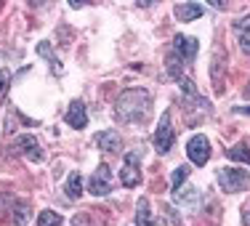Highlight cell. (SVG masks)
<instances>
[{
	"label": "cell",
	"instance_id": "obj_17",
	"mask_svg": "<svg viewBox=\"0 0 250 226\" xmlns=\"http://www.w3.org/2000/svg\"><path fill=\"white\" fill-rule=\"evenodd\" d=\"M38 226H62V216L53 210H43L38 213Z\"/></svg>",
	"mask_w": 250,
	"mask_h": 226
},
{
	"label": "cell",
	"instance_id": "obj_18",
	"mask_svg": "<svg viewBox=\"0 0 250 226\" xmlns=\"http://www.w3.org/2000/svg\"><path fill=\"white\" fill-rule=\"evenodd\" d=\"M229 157L231 160H240V163H248L250 165V149L245 144H237V146H231L229 149Z\"/></svg>",
	"mask_w": 250,
	"mask_h": 226
},
{
	"label": "cell",
	"instance_id": "obj_12",
	"mask_svg": "<svg viewBox=\"0 0 250 226\" xmlns=\"http://www.w3.org/2000/svg\"><path fill=\"white\" fill-rule=\"evenodd\" d=\"M99 146H101L104 152H109V154L120 152V146H123L120 133H117V130H104V133L99 136Z\"/></svg>",
	"mask_w": 250,
	"mask_h": 226
},
{
	"label": "cell",
	"instance_id": "obj_24",
	"mask_svg": "<svg viewBox=\"0 0 250 226\" xmlns=\"http://www.w3.org/2000/svg\"><path fill=\"white\" fill-rule=\"evenodd\" d=\"M85 224H88V221H85V218H83V216H77L75 221H72V226H85Z\"/></svg>",
	"mask_w": 250,
	"mask_h": 226
},
{
	"label": "cell",
	"instance_id": "obj_1",
	"mask_svg": "<svg viewBox=\"0 0 250 226\" xmlns=\"http://www.w3.org/2000/svg\"><path fill=\"white\" fill-rule=\"evenodd\" d=\"M152 112V96L141 88H128L117 99V120L120 123H144Z\"/></svg>",
	"mask_w": 250,
	"mask_h": 226
},
{
	"label": "cell",
	"instance_id": "obj_21",
	"mask_svg": "<svg viewBox=\"0 0 250 226\" xmlns=\"http://www.w3.org/2000/svg\"><path fill=\"white\" fill-rule=\"evenodd\" d=\"M14 221H16V226H27V221H29V207L21 202L19 207H14Z\"/></svg>",
	"mask_w": 250,
	"mask_h": 226
},
{
	"label": "cell",
	"instance_id": "obj_5",
	"mask_svg": "<svg viewBox=\"0 0 250 226\" xmlns=\"http://www.w3.org/2000/svg\"><path fill=\"white\" fill-rule=\"evenodd\" d=\"M187 157L192 160L194 165H205L208 160H210V141H208L202 133L192 136L189 144H187Z\"/></svg>",
	"mask_w": 250,
	"mask_h": 226
},
{
	"label": "cell",
	"instance_id": "obj_2",
	"mask_svg": "<svg viewBox=\"0 0 250 226\" xmlns=\"http://www.w3.org/2000/svg\"><path fill=\"white\" fill-rule=\"evenodd\" d=\"M218 184H221V189L229 194L245 192L250 186V173L248 170H237V168H221L218 170Z\"/></svg>",
	"mask_w": 250,
	"mask_h": 226
},
{
	"label": "cell",
	"instance_id": "obj_13",
	"mask_svg": "<svg viewBox=\"0 0 250 226\" xmlns=\"http://www.w3.org/2000/svg\"><path fill=\"white\" fill-rule=\"evenodd\" d=\"M173 200L178 202V205L194 210V207H197V202H200V189H178V192L173 194Z\"/></svg>",
	"mask_w": 250,
	"mask_h": 226
},
{
	"label": "cell",
	"instance_id": "obj_9",
	"mask_svg": "<svg viewBox=\"0 0 250 226\" xmlns=\"http://www.w3.org/2000/svg\"><path fill=\"white\" fill-rule=\"evenodd\" d=\"M231 29H234V38H237V43H240V51L250 53V16L237 19L234 24H231Z\"/></svg>",
	"mask_w": 250,
	"mask_h": 226
},
{
	"label": "cell",
	"instance_id": "obj_14",
	"mask_svg": "<svg viewBox=\"0 0 250 226\" xmlns=\"http://www.w3.org/2000/svg\"><path fill=\"white\" fill-rule=\"evenodd\" d=\"M176 16H178V21H194V19H200V16H202V5H197V3H181V5H176Z\"/></svg>",
	"mask_w": 250,
	"mask_h": 226
},
{
	"label": "cell",
	"instance_id": "obj_19",
	"mask_svg": "<svg viewBox=\"0 0 250 226\" xmlns=\"http://www.w3.org/2000/svg\"><path fill=\"white\" fill-rule=\"evenodd\" d=\"M181 62H184V59L178 56L176 51L168 56V75H170V77H178V75H181Z\"/></svg>",
	"mask_w": 250,
	"mask_h": 226
},
{
	"label": "cell",
	"instance_id": "obj_3",
	"mask_svg": "<svg viewBox=\"0 0 250 226\" xmlns=\"http://www.w3.org/2000/svg\"><path fill=\"white\" fill-rule=\"evenodd\" d=\"M120 181L123 186H139L141 184V160H139V152H128L123 160V170H120Z\"/></svg>",
	"mask_w": 250,
	"mask_h": 226
},
{
	"label": "cell",
	"instance_id": "obj_11",
	"mask_svg": "<svg viewBox=\"0 0 250 226\" xmlns=\"http://www.w3.org/2000/svg\"><path fill=\"white\" fill-rule=\"evenodd\" d=\"M67 123L72 128H85L88 125V112H85V104H83V101H72V104H69Z\"/></svg>",
	"mask_w": 250,
	"mask_h": 226
},
{
	"label": "cell",
	"instance_id": "obj_10",
	"mask_svg": "<svg viewBox=\"0 0 250 226\" xmlns=\"http://www.w3.org/2000/svg\"><path fill=\"white\" fill-rule=\"evenodd\" d=\"M136 224L139 226H165V218H154L149 210V202L139 200V205H136Z\"/></svg>",
	"mask_w": 250,
	"mask_h": 226
},
{
	"label": "cell",
	"instance_id": "obj_16",
	"mask_svg": "<svg viewBox=\"0 0 250 226\" xmlns=\"http://www.w3.org/2000/svg\"><path fill=\"white\" fill-rule=\"evenodd\" d=\"M38 56L48 59V64H51L53 72H62V67H59V59L53 56V51H51V45H48V43H38Z\"/></svg>",
	"mask_w": 250,
	"mask_h": 226
},
{
	"label": "cell",
	"instance_id": "obj_15",
	"mask_svg": "<svg viewBox=\"0 0 250 226\" xmlns=\"http://www.w3.org/2000/svg\"><path fill=\"white\" fill-rule=\"evenodd\" d=\"M64 189H67V197H69V200H77V197L83 194V176L77 173V170H75V173H69L67 186H64Z\"/></svg>",
	"mask_w": 250,
	"mask_h": 226
},
{
	"label": "cell",
	"instance_id": "obj_23",
	"mask_svg": "<svg viewBox=\"0 0 250 226\" xmlns=\"http://www.w3.org/2000/svg\"><path fill=\"white\" fill-rule=\"evenodd\" d=\"M242 224H245V226H250V202H248L245 207H242Z\"/></svg>",
	"mask_w": 250,
	"mask_h": 226
},
{
	"label": "cell",
	"instance_id": "obj_8",
	"mask_svg": "<svg viewBox=\"0 0 250 226\" xmlns=\"http://www.w3.org/2000/svg\"><path fill=\"white\" fill-rule=\"evenodd\" d=\"M197 38H187V35H176L173 38V51L178 56L184 59V62H192L194 56H197Z\"/></svg>",
	"mask_w": 250,
	"mask_h": 226
},
{
	"label": "cell",
	"instance_id": "obj_6",
	"mask_svg": "<svg viewBox=\"0 0 250 226\" xmlns=\"http://www.w3.org/2000/svg\"><path fill=\"white\" fill-rule=\"evenodd\" d=\"M112 192V173L106 165H99L96 173L91 176V194H96V197H104V194Z\"/></svg>",
	"mask_w": 250,
	"mask_h": 226
},
{
	"label": "cell",
	"instance_id": "obj_4",
	"mask_svg": "<svg viewBox=\"0 0 250 226\" xmlns=\"http://www.w3.org/2000/svg\"><path fill=\"white\" fill-rule=\"evenodd\" d=\"M173 141H176V130L173 125H170V115L165 112L163 117H160V123H157V130H154V149H157L160 154H165L173 146Z\"/></svg>",
	"mask_w": 250,
	"mask_h": 226
},
{
	"label": "cell",
	"instance_id": "obj_22",
	"mask_svg": "<svg viewBox=\"0 0 250 226\" xmlns=\"http://www.w3.org/2000/svg\"><path fill=\"white\" fill-rule=\"evenodd\" d=\"M8 82H11V75L5 72V69H0V99L5 96V91H8Z\"/></svg>",
	"mask_w": 250,
	"mask_h": 226
},
{
	"label": "cell",
	"instance_id": "obj_7",
	"mask_svg": "<svg viewBox=\"0 0 250 226\" xmlns=\"http://www.w3.org/2000/svg\"><path fill=\"white\" fill-rule=\"evenodd\" d=\"M14 149H19L27 160H32V163H40V160H43V152H40V144H38L35 136H19V139L14 141Z\"/></svg>",
	"mask_w": 250,
	"mask_h": 226
},
{
	"label": "cell",
	"instance_id": "obj_20",
	"mask_svg": "<svg viewBox=\"0 0 250 226\" xmlns=\"http://www.w3.org/2000/svg\"><path fill=\"white\" fill-rule=\"evenodd\" d=\"M189 176V168L187 165H181V168H176L173 170V178H170V186H173V192H178L181 189V184H184V178Z\"/></svg>",
	"mask_w": 250,
	"mask_h": 226
}]
</instances>
